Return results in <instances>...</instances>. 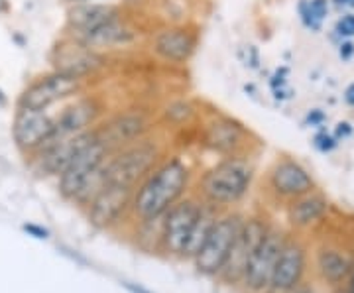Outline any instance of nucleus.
Returning <instances> with one entry per match:
<instances>
[{
  "label": "nucleus",
  "instance_id": "2",
  "mask_svg": "<svg viewBox=\"0 0 354 293\" xmlns=\"http://www.w3.org/2000/svg\"><path fill=\"white\" fill-rule=\"evenodd\" d=\"M252 181V169L239 160H227L205 173L201 191L213 205H232L241 201Z\"/></svg>",
  "mask_w": 354,
  "mask_h": 293
},
{
  "label": "nucleus",
  "instance_id": "30",
  "mask_svg": "<svg viewBox=\"0 0 354 293\" xmlns=\"http://www.w3.org/2000/svg\"><path fill=\"white\" fill-rule=\"evenodd\" d=\"M307 120H309L311 124H321V122L325 120V115H323V113H319V111H313L311 115L307 116Z\"/></svg>",
  "mask_w": 354,
  "mask_h": 293
},
{
  "label": "nucleus",
  "instance_id": "33",
  "mask_svg": "<svg viewBox=\"0 0 354 293\" xmlns=\"http://www.w3.org/2000/svg\"><path fill=\"white\" fill-rule=\"evenodd\" d=\"M291 293H313L311 290H307V287H297L295 292H291Z\"/></svg>",
  "mask_w": 354,
  "mask_h": 293
},
{
  "label": "nucleus",
  "instance_id": "26",
  "mask_svg": "<svg viewBox=\"0 0 354 293\" xmlns=\"http://www.w3.org/2000/svg\"><path fill=\"white\" fill-rule=\"evenodd\" d=\"M337 34L344 38H353L354 36V14H346L337 22Z\"/></svg>",
  "mask_w": 354,
  "mask_h": 293
},
{
  "label": "nucleus",
  "instance_id": "27",
  "mask_svg": "<svg viewBox=\"0 0 354 293\" xmlns=\"http://www.w3.org/2000/svg\"><path fill=\"white\" fill-rule=\"evenodd\" d=\"M315 146L321 152H330L337 146V136H330L327 132H321L315 136Z\"/></svg>",
  "mask_w": 354,
  "mask_h": 293
},
{
  "label": "nucleus",
  "instance_id": "4",
  "mask_svg": "<svg viewBox=\"0 0 354 293\" xmlns=\"http://www.w3.org/2000/svg\"><path fill=\"white\" fill-rule=\"evenodd\" d=\"M201 215L203 207L191 199L179 201L165 213L162 232H160V246L165 254L185 256L193 230L197 227Z\"/></svg>",
  "mask_w": 354,
  "mask_h": 293
},
{
  "label": "nucleus",
  "instance_id": "7",
  "mask_svg": "<svg viewBox=\"0 0 354 293\" xmlns=\"http://www.w3.org/2000/svg\"><path fill=\"white\" fill-rule=\"evenodd\" d=\"M268 227L260 218H250V220H242L241 229L234 236V243L230 246L228 252V260L225 264V268L221 272V278L228 283H236L242 281L246 266L250 262V258L256 252V248L260 246L262 238L268 232Z\"/></svg>",
  "mask_w": 354,
  "mask_h": 293
},
{
  "label": "nucleus",
  "instance_id": "3",
  "mask_svg": "<svg viewBox=\"0 0 354 293\" xmlns=\"http://www.w3.org/2000/svg\"><path fill=\"white\" fill-rule=\"evenodd\" d=\"M160 155L158 146L152 142H134L122 152L106 162V183L132 189L140 179H144Z\"/></svg>",
  "mask_w": 354,
  "mask_h": 293
},
{
  "label": "nucleus",
  "instance_id": "24",
  "mask_svg": "<svg viewBox=\"0 0 354 293\" xmlns=\"http://www.w3.org/2000/svg\"><path fill=\"white\" fill-rule=\"evenodd\" d=\"M299 12L304 18V24L311 30H319L323 18L329 12V2L327 0H304L299 4Z\"/></svg>",
  "mask_w": 354,
  "mask_h": 293
},
{
  "label": "nucleus",
  "instance_id": "12",
  "mask_svg": "<svg viewBox=\"0 0 354 293\" xmlns=\"http://www.w3.org/2000/svg\"><path fill=\"white\" fill-rule=\"evenodd\" d=\"M51 59H53V67H55L57 73L79 77V79L91 73V71H95L102 64L101 55H97L95 50L87 48L79 39L59 44L55 48V51H53Z\"/></svg>",
  "mask_w": 354,
  "mask_h": 293
},
{
  "label": "nucleus",
  "instance_id": "25",
  "mask_svg": "<svg viewBox=\"0 0 354 293\" xmlns=\"http://www.w3.org/2000/svg\"><path fill=\"white\" fill-rule=\"evenodd\" d=\"M216 218L211 215V213H207L205 209H203V215L201 218H199V223H197V227H195V230H193V236H191V243L189 246H187V252H185V256L187 258H195L197 256V252L201 250L203 243L207 240V236H209V232H211V229H213V225H215Z\"/></svg>",
  "mask_w": 354,
  "mask_h": 293
},
{
  "label": "nucleus",
  "instance_id": "5",
  "mask_svg": "<svg viewBox=\"0 0 354 293\" xmlns=\"http://www.w3.org/2000/svg\"><path fill=\"white\" fill-rule=\"evenodd\" d=\"M241 225L242 220L239 217L216 218L207 240L203 243L201 250L193 258L195 268L199 270L203 276H221Z\"/></svg>",
  "mask_w": 354,
  "mask_h": 293
},
{
  "label": "nucleus",
  "instance_id": "23",
  "mask_svg": "<svg viewBox=\"0 0 354 293\" xmlns=\"http://www.w3.org/2000/svg\"><path fill=\"white\" fill-rule=\"evenodd\" d=\"M242 138V130L239 124L234 122H215L213 126L209 128V134H207V142L218 150V152H230L239 146V142Z\"/></svg>",
  "mask_w": 354,
  "mask_h": 293
},
{
  "label": "nucleus",
  "instance_id": "9",
  "mask_svg": "<svg viewBox=\"0 0 354 293\" xmlns=\"http://www.w3.org/2000/svg\"><path fill=\"white\" fill-rule=\"evenodd\" d=\"M79 89V77L53 73V75L39 79L32 87L24 91L20 97V108L28 111H46L53 102L62 101L65 97L73 95Z\"/></svg>",
  "mask_w": 354,
  "mask_h": 293
},
{
  "label": "nucleus",
  "instance_id": "31",
  "mask_svg": "<svg viewBox=\"0 0 354 293\" xmlns=\"http://www.w3.org/2000/svg\"><path fill=\"white\" fill-rule=\"evenodd\" d=\"M344 101L348 102L351 106H354V83H351L346 91H344Z\"/></svg>",
  "mask_w": 354,
  "mask_h": 293
},
{
  "label": "nucleus",
  "instance_id": "16",
  "mask_svg": "<svg viewBox=\"0 0 354 293\" xmlns=\"http://www.w3.org/2000/svg\"><path fill=\"white\" fill-rule=\"evenodd\" d=\"M93 136H95V132H83V134L73 136V138H67V140L46 144L44 152L39 155L41 171L62 176V171L69 166V162L87 146L88 142L93 140Z\"/></svg>",
  "mask_w": 354,
  "mask_h": 293
},
{
  "label": "nucleus",
  "instance_id": "13",
  "mask_svg": "<svg viewBox=\"0 0 354 293\" xmlns=\"http://www.w3.org/2000/svg\"><path fill=\"white\" fill-rule=\"evenodd\" d=\"M305 274V250L297 243H286L274 270L270 290L274 293H291L299 287Z\"/></svg>",
  "mask_w": 354,
  "mask_h": 293
},
{
  "label": "nucleus",
  "instance_id": "35",
  "mask_svg": "<svg viewBox=\"0 0 354 293\" xmlns=\"http://www.w3.org/2000/svg\"><path fill=\"white\" fill-rule=\"evenodd\" d=\"M339 293H348V292H339Z\"/></svg>",
  "mask_w": 354,
  "mask_h": 293
},
{
  "label": "nucleus",
  "instance_id": "34",
  "mask_svg": "<svg viewBox=\"0 0 354 293\" xmlns=\"http://www.w3.org/2000/svg\"><path fill=\"white\" fill-rule=\"evenodd\" d=\"M69 2H73V4H79V2H91V0H69Z\"/></svg>",
  "mask_w": 354,
  "mask_h": 293
},
{
  "label": "nucleus",
  "instance_id": "8",
  "mask_svg": "<svg viewBox=\"0 0 354 293\" xmlns=\"http://www.w3.org/2000/svg\"><path fill=\"white\" fill-rule=\"evenodd\" d=\"M106 155H109L106 146L95 134L93 140L77 153L59 176V191L64 193V197L75 199L81 185L106 162Z\"/></svg>",
  "mask_w": 354,
  "mask_h": 293
},
{
  "label": "nucleus",
  "instance_id": "1",
  "mask_svg": "<svg viewBox=\"0 0 354 293\" xmlns=\"http://www.w3.org/2000/svg\"><path fill=\"white\" fill-rule=\"evenodd\" d=\"M189 171L179 160H169L158 167L134 193L132 209L136 217L144 223L158 220L179 203L181 195L187 187Z\"/></svg>",
  "mask_w": 354,
  "mask_h": 293
},
{
  "label": "nucleus",
  "instance_id": "15",
  "mask_svg": "<svg viewBox=\"0 0 354 293\" xmlns=\"http://www.w3.org/2000/svg\"><path fill=\"white\" fill-rule=\"evenodd\" d=\"M272 189L281 195V197H291V199H297V197H304L307 193L313 191V178L307 173V169L286 160V162H279L278 166L274 167L272 171Z\"/></svg>",
  "mask_w": 354,
  "mask_h": 293
},
{
  "label": "nucleus",
  "instance_id": "14",
  "mask_svg": "<svg viewBox=\"0 0 354 293\" xmlns=\"http://www.w3.org/2000/svg\"><path fill=\"white\" fill-rule=\"evenodd\" d=\"M146 128H148V118L142 113H127L113 118L95 134L106 146V150L113 152L134 144L146 132Z\"/></svg>",
  "mask_w": 354,
  "mask_h": 293
},
{
  "label": "nucleus",
  "instance_id": "29",
  "mask_svg": "<svg viewBox=\"0 0 354 293\" xmlns=\"http://www.w3.org/2000/svg\"><path fill=\"white\" fill-rule=\"evenodd\" d=\"M351 132H353V128H351V124H348V122H341V124H339V128H337V136H339V138H344V136H351Z\"/></svg>",
  "mask_w": 354,
  "mask_h": 293
},
{
  "label": "nucleus",
  "instance_id": "21",
  "mask_svg": "<svg viewBox=\"0 0 354 293\" xmlns=\"http://www.w3.org/2000/svg\"><path fill=\"white\" fill-rule=\"evenodd\" d=\"M325 213H327V201L321 195L307 193L293 201L290 207V220L295 227H311Z\"/></svg>",
  "mask_w": 354,
  "mask_h": 293
},
{
  "label": "nucleus",
  "instance_id": "28",
  "mask_svg": "<svg viewBox=\"0 0 354 293\" xmlns=\"http://www.w3.org/2000/svg\"><path fill=\"white\" fill-rule=\"evenodd\" d=\"M339 53H341L342 59H351V57L354 55L353 41H344V44H341V50H339Z\"/></svg>",
  "mask_w": 354,
  "mask_h": 293
},
{
  "label": "nucleus",
  "instance_id": "19",
  "mask_svg": "<svg viewBox=\"0 0 354 293\" xmlns=\"http://www.w3.org/2000/svg\"><path fill=\"white\" fill-rule=\"evenodd\" d=\"M118 18V8L113 4H88L79 2L67 12V22L75 34H85L102 24H109Z\"/></svg>",
  "mask_w": 354,
  "mask_h": 293
},
{
  "label": "nucleus",
  "instance_id": "11",
  "mask_svg": "<svg viewBox=\"0 0 354 293\" xmlns=\"http://www.w3.org/2000/svg\"><path fill=\"white\" fill-rule=\"evenodd\" d=\"M55 120L44 111H28L20 108L14 120V140L22 150H38L53 136Z\"/></svg>",
  "mask_w": 354,
  "mask_h": 293
},
{
  "label": "nucleus",
  "instance_id": "18",
  "mask_svg": "<svg viewBox=\"0 0 354 293\" xmlns=\"http://www.w3.org/2000/svg\"><path fill=\"white\" fill-rule=\"evenodd\" d=\"M195 50V36L185 28H165L153 38V51L165 62H187Z\"/></svg>",
  "mask_w": 354,
  "mask_h": 293
},
{
  "label": "nucleus",
  "instance_id": "6",
  "mask_svg": "<svg viewBox=\"0 0 354 293\" xmlns=\"http://www.w3.org/2000/svg\"><path fill=\"white\" fill-rule=\"evenodd\" d=\"M283 246H286V238L281 232L278 230L266 232V236L250 258L246 272H244V278H242V283L248 292L262 293L270 290L274 270H276L279 252Z\"/></svg>",
  "mask_w": 354,
  "mask_h": 293
},
{
  "label": "nucleus",
  "instance_id": "22",
  "mask_svg": "<svg viewBox=\"0 0 354 293\" xmlns=\"http://www.w3.org/2000/svg\"><path fill=\"white\" fill-rule=\"evenodd\" d=\"M317 268L321 272V276L330 283H341L346 278H351V272H353V264L351 260L337 250H330L325 248L319 252L317 258Z\"/></svg>",
  "mask_w": 354,
  "mask_h": 293
},
{
  "label": "nucleus",
  "instance_id": "20",
  "mask_svg": "<svg viewBox=\"0 0 354 293\" xmlns=\"http://www.w3.org/2000/svg\"><path fill=\"white\" fill-rule=\"evenodd\" d=\"M134 34L132 30L122 24L118 18L109 22V24H102L91 32L85 34H75V39H79L81 44H85L91 50H97V48H111V46H120V44H128L132 41Z\"/></svg>",
  "mask_w": 354,
  "mask_h": 293
},
{
  "label": "nucleus",
  "instance_id": "32",
  "mask_svg": "<svg viewBox=\"0 0 354 293\" xmlns=\"http://www.w3.org/2000/svg\"><path fill=\"white\" fill-rule=\"evenodd\" d=\"M335 2H337L339 6H342V4H344V6H353L354 8V0H335Z\"/></svg>",
  "mask_w": 354,
  "mask_h": 293
},
{
  "label": "nucleus",
  "instance_id": "10",
  "mask_svg": "<svg viewBox=\"0 0 354 293\" xmlns=\"http://www.w3.org/2000/svg\"><path fill=\"white\" fill-rule=\"evenodd\" d=\"M132 189L106 183L102 191L88 203V220L99 229H111L132 207Z\"/></svg>",
  "mask_w": 354,
  "mask_h": 293
},
{
  "label": "nucleus",
  "instance_id": "17",
  "mask_svg": "<svg viewBox=\"0 0 354 293\" xmlns=\"http://www.w3.org/2000/svg\"><path fill=\"white\" fill-rule=\"evenodd\" d=\"M97 104L93 101H79L75 104H71L69 108H65L64 113L59 115V118L55 120V130L53 136L46 144L51 142L67 140L73 138L85 132V128L88 126V122H93V118L97 116ZM44 144V146H46ZM41 146V148H44Z\"/></svg>",
  "mask_w": 354,
  "mask_h": 293
}]
</instances>
